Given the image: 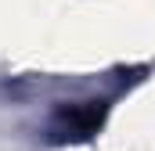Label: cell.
I'll list each match as a JSON object with an SVG mask.
<instances>
[{
	"mask_svg": "<svg viewBox=\"0 0 155 151\" xmlns=\"http://www.w3.org/2000/svg\"><path fill=\"white\" fill-rule=\"evenodd\" d=\"M108 119V101H65L47 119V140L51 144H83L90 140Z\"/></svg>",
	"mask_w": 155,
	"mask_h": 151,
	"instance_id": "cell-1",
	"label": "cell"
}]
</instances>
